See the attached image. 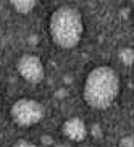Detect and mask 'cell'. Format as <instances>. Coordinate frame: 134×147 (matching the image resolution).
Wrapping results in <instances>:
<instances>
[{"label":"cell","mask_w":134,"mask_h":147,"mask_svg":"<svg viewBox=\"0 0 134 147\" xmlns=\"http://www.w3.org/2000/svg\"><path fill=\"white\" fill-rule=\"evenodd\" d=\"M118 58L121 60V63L126 66V68H129L133 65V60H134V52L131 47H123L120 49V52H118Z\"/></svg>","instance_id":"52a82bcc"},{"label":"cell","mask_w":134,"mask_h":147,"mask_svg":"<svg viewBox=\"0 0 134 147\" xmlns=\"http://www.w3.org/2000/svg\"><path fill=\"white\" fill-rule=\"evenodd\" d=\"M120 147H134V138L133 136H125L120 139Z\"/></svg>","instance_id":"ba28073f"},{"label":"cell","mask_w":134,"mask_h":147,"mask_svg":"<svg viewBox=\"0 0 134 147\" xmlns=\"http://www.w3.org/2000/svg\"><path fill=\"white\" fill-rule=\"evenodd\" d=\"M44 107L34 99H20L11 105L10 115L18 126H34L44 118Z\"/></svg>","instance_id":"3957f363"},{"label":"cell","mask_w":134,"mask_h":147,"mask_svg":"<svg viewBox=\"0 0 134 147\" xmlns=\"http://www.w3.org/2000/svg\"><path fill=\"white\" fill-rule=\"evenodd\" d=\"M63 134L69 141H74V142H79L82 139H86L87 136V126L86 123L81 120V118H68V120L63 123Z\"/></svg>","instance_id":"5b68a950"},{"label":"cell","mask_w":134,"mask_h":147,"mask_svg":"<svg viewBox=\"0 0 134 147\" xmlns=\"http://www.w3.org/2000/svg\"><path fill=\"white\" fill-rule=\"evenodd\" d=\"M13 147H37L36 144H32L31 141H26V139H20V141H16L15 142Z\"/></svg>","instance_id":"9c48e42d"},{"label":"cell","mask_w":134,"mask_h":147,"mask_svg":"<svg viewBox=\"0 0 134 147\" xmlns=\"http://www.w3.org/2000/svg\"><path fill=\"white\" fill-rule=\"evenodd\" d=\"M16 69L20 76L31 84L40 82L44 79V74H45L42 60L37 55H32V53H24V55L20 57L16 61Z\"/></svg>","instance_id":"277c9868"},{"label":"cell","mask_w":134,"mask_h":147,"mask_svg":"<svg viewBox=\"0 0 134 147\" xmlns=\"http://www.w3.org/2000/svg\"><path fill=\"white\" fill-rule=\"evenodd\" d=\"M120 94V78L112 66H97L91 69L84 81L82 95L89 107L105 110L112 107Z\"/></svg>","instance_id":"6da1fadb"},{"label":"cell","mask_w":134,"mask_h":147,"mask_svg":"<svg viewBox=\"0 0 134 147\" xmlns=\"http://www.w3.org/2000/svg\"><path fill=\"white\" fill-rule=\"evenodd\" d=\"M48 31L53 44L61 49H73L79 44L84 34L82 16L74 7L61 5L50 16Z\"/></svg>","instance_id":"7a4b0ae2"},{"label":"cell","mask_w":134,"mask_h":147,"mask_svg":"<svg viewBox=\"0 0 134 147\" xmlns=\"http://www.w3.org/2000/svg\"><path fill=\"white\" fill-rule=\"evenodd\" d=\"M37 3H39V0H10V5L21 15L31 13L37 7Z\"/></svg>","instance_id":"8992f818"}]
</instances>
